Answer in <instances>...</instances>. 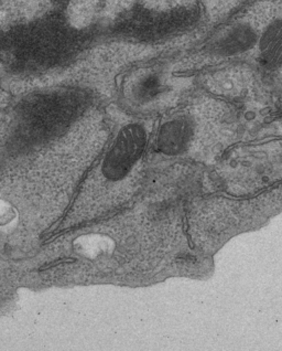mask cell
I'll return each instance as SVG.
<instances>
[{
  "label": "cell",
  "instance_id": "cell-3",
  "mask_svg": "<svg viewBox=\"0 0 282 351\" xmlns=\"http://www.w3.org/2000/svg\"><path fill=\"white\" fill-rule=\"evenodd\" d=\"M257 51L264 68L276 71L282 68V17L271 21L258 34Z\"/></svg>",
  "mask_w": 282,
  "mask_h": 351
},
{
  "label": "cell",
  "instance_id": "cell-4",
  "mask_svg": "<svg viewBox=\"0 0 282 351\" xmlns=\"http://www.w3.org/2000/svg\"><path fill=\"white\" fill-rule=\"evenodd\" d=\"M258 34L248 23H238L226 30L216 43L214 51L222 57H233L256 46Z\"/></svg>",
  "mask_w": 282,
  "mask_h": 351
},
{
  "label": "cell",
  "instance_id": "cell-1",
  "mask_svg": "<svg viewBox=\"0 0 282 351\" xmlns=\"http://www.w3.org/2000/svg\"><path fill=\"white\" fill-rule=\"evenodd\" d=\"M149 134L142 123L124 125L114 139L102 164L105 182L112 184L119 198L133 195L144 173V159Z\"/></svg>",
  "mask_w": 282,
  "mask_h": 351
},
{
  "label": "cell",
  "instance_id": "cell-2",
  "mask_svg": "<svg viewBox=\"0 0 282 351\" xmlns=\"http://www.w3.org/2000/svg\"><path fill=\"white\" fill-rule=\"evenodd\" d=\"M195 134V124L189 115H175L161 124L155 136V149L175 156L190 147Z\"/></svg>",
  "mask_w": 282,
  "mask_h": 351
}]
</instances>
